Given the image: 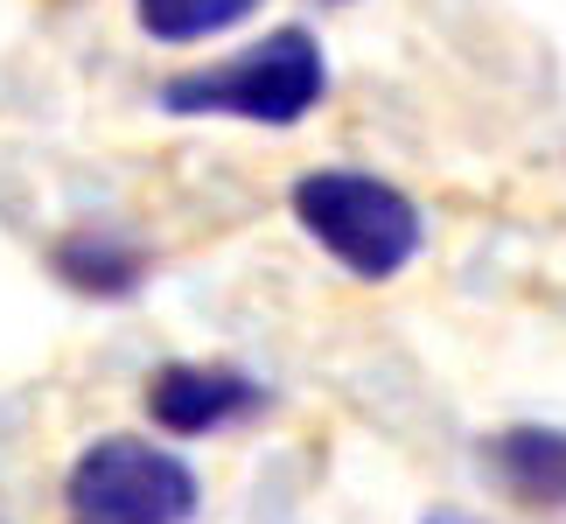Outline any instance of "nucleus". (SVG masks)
<instances>
[{
	"instance_id": "nucleus-1",
	"label": "nucleus",
	"mask_w": 566,
	"mask_h": 524,
	"mask_svg": "<svg viewBox=\"0 0 566 524\" xmlns=\"http://www.w3.org/2000/svg\"><path fill=\"white\" fill-rule=\"evenodd\" d=\"M329 98V50L315 29H266L245 50L217 56V63H189V71L161 77L155 105L168 119H238V126H273L287 134Z\"/></svg>"
},
{
	"instance_id": "nucleus-2",
	"label": "nucleus",
	"mask_w": 566,
	"mask_h": 524,
	"mask_svg": "<svg viewBox=\"0 0 566 524\" xmlns=\"http://www.w3.org/2000/svg\"><path fill=\"white\" fill-rule=\"evenodd\" d=\"M287 210L315 252L350 280H399L427 252V210L371 168H308L294 175Z\"/></svg>"
},
{
	"instance_id": "nucleus-3",
	"label": "nucleus",
	"mask_w": 566,
	"mask_h": 524,
	"mask_svg": "<svg viewBox=\"0 0 566 524\" xmlns=\"http://www.w3.org/2000/svg\"><path fill=\"white\" fill-rule=\"evenodd\" d=\"M63 511L71 524H196L203 475L161 441L98 433L63 469Z\"/></svg>"
},
{
	"instance_id": "nucleus-4",
	"label": "nucleus",
	"mask_w": 566,
	"mask_h": 524,
	"mask_svg": "<svg viewBox=\"0 0 566 524\" xmlns=\"http://www.w3.org/2000/svg\"><path fill=\"white\" fill-rule=\"evenodd\" d=\"M147 420H155L168 441H210V433L252 427L259 412L273 406V385L252 378L245 364H203V357H176L161 364L140 391Z\"/></svg>"
},
{
	"instance_id": "nucleus-5",
	"label": "nucleus",
	"mask_w": 566,
	"mask_h": 524,
	"mask_svg": "<svg viewBox=\"0 0 566 524\" xmlns=\"http://www.w3.org/2000/svg\"><path fill=\"white\" fill-rule=\"evenodd\" d=\"M475 469H483L511 504L566 511V427H546V420L496 427V433H483V448H475Z\"/></svg>"
},
{
	"instance_id": "nucleus-6",
	"label": "nucleus",
	"mask_w": 566,
	"mask_h": 524,
	"mask_svg": "<svg viewBox=\"0 0 566 524\" xmlns=\"http://www.w3.org/2000/svg\"><path fill=\"white\" fill-rule=\"evenodd\" d=\"M50 273L84 301H134L155 280V252L119 224H71L50 245Z\"/></svg>"
},
{
	"instance_id": "nucleus-7",
	"label": "nucleus",
	"mask_w": 566,
	"mask_h": 524,
	"mask_svg": "<svg viewBox=\"0 0 566 524\" xmlns=\"http://www.w3.org/2000/svg\"><path fill=\"white\" fill-rule=\"evenodd\" d=\"M266 8V0H134V21L161 50H196L210 35H231Z\"/></svg>"
},
{
	"instance_id": "nucleus-8",
	"label": "nucleus",
	"mask_w": 566,
	"mask_h": 524,
	"mask_svg": "<svg viewBox=\"0 0 566 524\" xmlns=\"http://www.w3.org/2000/svg\"><path fill=\"white\" fill-rule=\"evenodd\" d=\"M420 524H483V517H469V511H448V504H441V511H427Z\"/></svg>"
}]
</instances>
